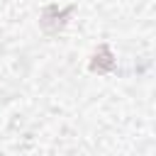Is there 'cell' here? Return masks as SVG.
Segmentation results:
<instances>
[{"mask_svg":"<svg viewBox=\"0 0 156 156\" xmlns=\"http://www.w3.org/2000/svg\"><path fill=\"white\" fill-rule=\"evenodd\" d=\"M71 12H73V7L58 10L56 5H49V7H44V12H41V17H39V24H41V29H44L46 34H58V32L66 27Z\"/></svg>","mask_w":156,"mask_h":156,"instance_id":"obj_1","label":"cell"},{"mask_svg":"<svg viewBox=\"0 0 156 156\" xmlns=\"http://www.w3.org/2000/svg\"><path fill=\"white\" fill-rule=\"evenodd\" d=\"M115 56H112V51H110V46L107 44H102V46H98V51L93 54V58H90V71L93 73H110V71H115Z\"/></svg>","mask_w":156,"mask_h":156,"instance_id":"obj_2","label":"cell"}]
</instances>
